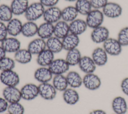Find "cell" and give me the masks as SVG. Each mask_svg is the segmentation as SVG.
Segmentation results:
<instances>
[{
    "label": "cell",
    "mask_w": 128,
    "mask_h": 114,
    "mask_svg": "<svg viewBox=\"0 0 128 114\" xmlns=\"http://www.w3.org/2000/svg\"><path fill=\"white\" fill-rule=\"evenodd\" d=\"M45 7L39 2L29 4L24 15L27 21L35 22L42 17Z\"/></svg>",
    "instance_id": "cell-1"
},
{
    "label": "cell",
    "mask_w": 128,
    "mask_h": 114,
    "mask_svg": "<svg viewBox=\"0 0 128 114\" xmlns=\"http://www.w3.org/2000/svg\"><path fill=\"white\" fill-rule=\"evenodd\" d=\"M104 16L102 10H100L92 9L86 16V22L88 26L94 29L102 26L104 21Z\"/></svg>",
    "instance_id": "cell-2"
},
{
    "label": "cell",
    "mask_w": 128,
    "mask_h": 114,
    "mask_svg": "<svg viewBox=\"0 0 128 114\" xmlns=\"http://www.w3.org/2000/svg\"><path fill=\"white\" fill-rule=\"evenodd\" d=\"M0 80L6 86H16L20 83V78L16 72L10 70L0 72Z\"/></svg>",
    "instance_id": "cell-3"
},
{
    "label": "cell",
    "mask_w": 128,
    "mask_h": 114,
    "mask_svg": "<svg viewBox=\"0 0 128 114\" xmlns=\"http://www.w3.org/2000/svg\"><path fill=\"white\" fill-rule=\"evenodd\" d=\"M103 48L108 55L118 56L122 51V46L117 39L109 38L103 43Z\"/></svg>",
    "instance_id": "cell-4"
},
{
    "label": "cell",
    "mask_w": 128,
    "mask_h": 114,
    "mask_svg": "<svg viewBox=\"0 0 128 114\" xmlns=\"http://www.w3.org/2000/svg\"><path fill=\"white\" fill-rule=\"evenodd\" d=\"M42 18L44 22L54 24L62 20V10L56 6L47 8Z\"/></svg>",
    "instance_id": "cell-5"
},
{
    "label": "cell",
    "mask_w": 128,
    "mask_h": 114,
    "mask_svg": "<svg viewBox=\"0 0 128 114\" xmlns=\"http://www.w3.org/2000/svg\"><path fill=\"white\" fill-rule=\"evenodd\" d=\"M102 12L104 16L110 18H116L122 15V8L118 3L108 2L102 8Z\"/></svg>",
    "instance_id": "cell-6"
},
{
    "label": "cell",
    "mask_w": 128,
    "mask_h": 114,
    "mask_svg": "<svg viewBox=\"0 0 128 114\" xmlns=\"http://www.w3.org/2000/svg\"><path fill=\"white\" fill-rule=\"evenodd\" d=\"M110 36L108 29L104 26H100L92 29L90 33V38L96 44L104 43Z\"/></svg>",
    "instance_id": "cell-7"
},
{
    "label": "cell",
    "mask_w": 128,
    "mask_h": 114,
    "mask_svg": "<svg viewBox=\"0 0 128 114\" xmlns=\"http://www.w3.org/2000/svg\"><path fill=\"white\" fill-rule=\"evenodd\" d=\"M70 66L65 59H54L48 66L53 75L63 74L68 71Z\"/></svg>",
    "instance_id": "cell-8"
},
{
    "label": "cell",
    "mask_w": 128,
    "mask_h": 114,
    "mask_svg": "<svg viewBox=\"0 0 128 114\" xmlns=\"http://www.w3.org/2000/svg\"><path fill=\"white\" fill-rule=\"evenodd\" d=\"M101 84L100 78L94 72L86 74L82 78V84L88 90H96L100 88Z\"/></svg>",
    "instance_id": "cell-9"
},
{
    "label": "cell",
    "mask_w": 128,
    "mask_h": 114,
    "mask_svg": "<svg viewBox=\"0 0 128 114\" xmlns=\"http://www.w3.org/2000/svg\"><path fill=\"white\" fill-rule=\"evenodd\" d=\"M39 95L44 100H54L56 95L57 90L52 84L49 82L40 83L38 86Z\"/></svg>",
    "instance_id": "cell-10"
},
{
    "label": "cell",
    "mask_w": 128,
    "mask_h": 114,
    "mask_svg": "<svg viewBox=\"0 0 128 114\" xmlns=\"http://www.w3.org/2000/svg\"><path fill=\"white\" fill-rule=\"evenodd\" d=\"M20 90L22 98L26 100H32L39 95L38 86L32 83L24 84Z\"/></svg>",
    "instance_id": "cell-11"
},
{
    "label": "cell",
    "mask_w": 128,
    "mask_h": 114,
    "mask_svg": "<svg viewBox=\"0 0 128 114\" xmlns=\"http://www.w3.org/2000/svg\"><path fill=\"white\" fill-rule=\"evenodd\" d=\"M2 96L10 104L19 102L22 99L20 90L16 86H6L2 90Z\"/></svg>",
    "instance_id": "cell-12"
},
{
    "label": "cell",
    "mask_w": 128,
    "mask_h": 114,
    "mask_svg": "<svg viewBox=\"0 0 128 114\" xmlns=\"http://www.w3.org/2000/svg\"><path fill=\"white\" fill-rule=\"evenodd\" d=\"M0 46L6 52L15 53L20 48V41L16 37H7L1 42Z\"/></svg>",
    "instance_id": "cell-13"
},
{
    "label": "cell",
    "mask_w": 128,
    "mask_h": 114,
    "mask_svg": "<svg viewBox=\"0 0 128 114\" xmlns=\"http://www.w3.org/2000/svg\"><path fill=\"white\" fill-rule=\"evenodd\" d=\"M91 57L96 66H104L108 60V54L103 48L98 47L94 48L92 52Z\"/></svg>",
    "instance_id": "cell-14"
},
{
    "label": "cell",
    "mask_w": 128,
    "mask_h": 114,
    "mask_svg": "<svg viewBox=\"0 0 128 114\" xmlns=\"http://www.w3.org/2000/svg\"><path fill=\"white\" fill-rule=\"evenodd\" d=\"M34 78L40 83L49 82L53 78V74L48 67L40 66L35 70Z\"/></svg>",
    "instance_id": "cell-15"
},
{
    "label": "cell",
    "mask_w": 128,
    "mask_h": 114,
    "mask_svg": "<svg viewBox=\"0 0 128 114\" xmlns=\"http://www.w3.org/2000/svg\"><path fill=\"white\" fill-rule=\"evenodd\" d=\"M78 66L80 69L86 74L94 73L96 68L92 57L86 56L82 57Z\"/></svg>",
    "instance_id": "cell-16"
},
{
    "label": "cell",
    "mask_w": 128,
    "mask_h": 114,
    "mask_svg": "<svg viewBox=\"0 0 128 114\" xmlns=\"http://www.w3.org/2000/svg\"><path fill=\"white\" fill-rule=\"evenodd\" d=\"M88 28L85 20L76 18L69 23L70 32L79 36L84 33Z\"/></svg>",
    "instance_id": "cell-17"
},
{
    "label": "cell",
    "mask_w": 128,
    "mask_h": 114,
    "mask_svg": "<svg viewBox=\"0 0 128 114\" xmlns=\"http://www.w3.org/2000/svg\"><path fill=\"white\" fill-rule=\"evenodd\" d=\"M46 48V40L40 38L30 41L27 48L32 55H38Z\"/></svg>",
    "instance_id": "cell-18"
},
{
    "label": "cell",
    "mask_w": 128,
    "mask_h": 114,
    "mask_svg": "<svg viewBox=\"0 0 128 114\" xmlns=\"http://www.w3.org/2000/svg\"><path fill=\"white\" fill-rule=\"evenodd\" d=\"M54 54L46 48L37 55L36 62L40 66L48 67L54 60Z\"/></svg>",
    "instance_id": "cell-19"
},
{
    "label": "cell",
    "mask_w": 128,
    "mask_h": 114,
    "mask_svg": "<svg viewBox=\"0 0 128 114\" xmlns=\"http://www.w3.org/2000/svg\"><path fill=\"white\" fill-rule=\"evenodd\" d=\"M54 24L44 22L38 26L37 35L38 38L46 40L54 36Z\"/></svg>",
    "instance_id": "cell-20"
},
{
    "label": "cell",
    "mask_w": 128,
    "mask_h": 114,
    "mask_svg": "<svg viewBox=\"0 0 128 114\" xmlns=\"http://www.w3.org/2000/svg\"><path fill=\"white\" fill-rule=\"evenodd\" d=\"M70 32L69 24L61 20L54 24V36L62 40Z\"/></svg>",
    "instance_id": "cell-21"
},
{
    "label": "cell",
    "mask_w": 128,
    "mask_h": 114,
    "mask_svg": "<svg viewBox=\"0 0 128 114\" xmlns=\"http://www.w3.org/2000/svg\"><path fill=\"white\" fill-rule=\"evenodd\" d=\"M22 24H23L20 20L17 18H12L6 24L8 35L16 37L22 34Z\"/></svg>",
    "instance_id": "cell-22"
},
{
    "label": "cell",
    "mask_w": 128,
    "mask_h": 114,
    "mask_svg": "<svg viewBox=\"0 0 128 114\" xmlns=\"http://www.w3.org/2000/svg\"><path fill=\"white\" fill-rule=\"evenodd\" d=\"M62 40L63 49L67 52L77 48L80 42L79 36L71 33H69Z\"/></svg>",
    "instance_id": "cell-23"
},
{
    "label": "cell",
    "mask_w": 128,
    "mask_h": 114,
    "mask_svg": "<svg viewBox=\"0 0 128 114\" xmlns=\"http://www.w3.org/2000/svg\"><path fill=\"white\" fill-rule=\"evenodd\" d=\"M112 108L116 114H125L128 110V104L124 98L121 96L115 97L112 100Z\"/></svg>",
    "instance_id": "cell-24"
},
{
    "label": "cell",
    "mask_w": 128,
    "mask_h": 114,
    "mask_svg": "<svg viewBox=\"0 0 128 114\" xmlns=\"http://www.w3.org/2000/svg\"><path fill=\"white\" fill-rule=\"evenodd\" d=\"M29 6L28 0H12L10 7L14 15L24 14Z\"/></svg>",
    "instance_id": "cell-25"
},
{
    "label": "cell",
    "mask_w": 128,
    "mask_h": 114,
    "mask_svg": "<svg viewBox=\"0 0 128 114\" xmlns=\"http://www.w3.org/2000/svg\"><path fill=\"white\" fill-rule=\"evenodd\" d=\"M62 98L64 102L70 105L76 104L80 100L78 92L73 88H68L63 92Z\"/></svg>",
    "instance_id": "cell-26"
},
{
    "label": "cell",
    "mask_w": 128,
    "mask_h": 114,
    "mask_svg": "<svg viewBox=\"0 0 128 114\" xmlns=\"http://www.w3.org/2000/svg\"><path fill=\"white\" fill-rule=\"evenodd\" d=\"M46 48L54 54L60 52L63 49L62 40L53 36L46 40Z\"/></svg>",
    "instance_id": "cell-27"
},
{
    "label": "cell",
    "mask_w": 128,
    "mask_h": 114,
    "mask_svg": "<svg viewBox=\"0 0 128 114\" xmlns=\"http://www.w3.org/2000/svg\"><path fill=\"white\" fill-rule=\"evenodd\" d=\"M66 78L68 85L71 88H78L82 84V78L76 71L69 72L66 76Z\"/></svg>",
    "instance_id": "cell-28"
},
{
    "label": "cell",
    "mask_w": 128,
    "mask_h": 114,
    "mask_svg": "<svg viewBox=\"0 0 128 114\" xmlns=\"http://www.w3.org/2000/svg\"><path fill=\"white\" fill-rule=\"evenodd\" d=\"M78 13L74 6H69L62 10V20L70 23L77 18Z\"/></svg>",
    "instance_id": "cell-29"
},
{
    "label": "cell",
    "mask_w": 128,
    "mask_h": 114,
    "mask_svg": "<svg viewBox=\"0 0 128 114\" xmlns=\"http://www.w3.org/2000/svg\"><path fill=\"white\" fill-rule=\"evenodd\" d=\"M38 26L34 22L27 21L22 24V34L26 38L33 37L37 34Z\"/></svg>",
    "instance_id": "cell-30"
},
{
    "label": "cell",
    "mask_w": 128,
    "mask_h": 114,
    "mask_svg": "<svg viewBox=\"0 0 128 114\" xmlns=\"http://www.w3.org/2000/svg\"><path fill=\"white\" fill-rule=\"evenodd\" d=\"M32 54L28 49L20 48L14 54V60L20 64H26L30 62Z\"/></svg>",
    "instance_id": "cell-31"
},
{
    "label": "cell",
    "mask_w": 128,
    "mask_h": 114,
    "mask_svg": "<svg viewBox=\"0 0 128 114\" xmlns=\"http://www.w3.org/2000/svg\"><path fill=\"white\" fill-rule=\"evenodd\" d=\"M82 57L80 52L76 48L67 52L65 60L70 66H75L78 65Z\"/></svg>",
    "instance_id": "cell-32"
},
{
    "label": "cell",
    "mask_w": 128,
    "mask_h": 114,
    "mask_svg": "<svg viewBox=\"0 0 128 114\" xmlns=\"http://www.w3.org/2000/svg\"><path fill=\"white\" fill-rule=\"evenodd\" d=\"M52 85L57 91L64 92L68 86L66 76L63 74L54 75L52 78Z\"/></svg>",
    "instance_id": "cell-33"
},
{
    "label": "cell",
    "mask_w": 128,
    "mask_h": 114,
    "mask_svg": "<svg viewBox=\"0 0 128 114\" xmlns=\"http://www.w3.org/2000/svg\"><path fill=\"white\" fill-rule=\"evenodd\" d=\"M74 6L78 14L86 16L92 9L89 0H77Z\"/></svg>",
    "instance_id": "cell-34"
},
{
    "label": "cell",
    "mask_w": 128,
    "mask_h": 114,
    "mask_svg": "<svg viewBox=\"0 0 128 114\" xmlns=\"http://www.w3.org/2000/svg\"><path fill=\"white\" fill-rule=\"evenodd\" d=\"M14 14L10 6L6 4H0V20L4 22H8L13 18Z\"/></svg>",
    "instance_id": "cell-35"
},
{
    "label": "cell",
    "mask_w": 128,
    "mask_h": 114,
    "mask_svg": "<svg viewBox=\"0 0 128 114\" xmlns=\"http://www.w3.org/2000/svg\"><path fill=\"white\" fill-rule=\"evenodd\" d=\"M16 66V61L10 58L5 56L0 60V70L2 72L13 70Z\"/></svg>",
    "instance_id": "cell-36"
},
{
    "label": "cell",
    "mask_w": 128,
    "mask_h": 114,
    "mask_svg": "<svg viewBox=\"0 0 128 114\" xmlns=\"http://www.w3.org/2000/svg\"><path fill=\"white\" fill-rule=\"evenodd\" d=\"M117 40L122 46H128V26L124 27L120 30Z\"/></svg>",
    "instance_id": "cell-37"
},
{
    "label": "cell",
    "mask_w": 128,
    "mask_h": 114,
    "mask_svg": "<svg viewBox=\"0 0 128 114\" xmlns=\"http://www.w3.org/2000/svg\"><path fill=\"white\" fill-rule=\"evenodd\" d=\"M7 110L10 114H24V106L19 102L10 104Z\"/></svg>",
    "instance_id": "cell-38"
},
{
    "label": "cell",
    "mask_w": 128,
    "mask_h": 114,
    "mask_svg": "<svg viewBox=\"0 0 128 114\" xmlns=\"http://www.w3.org/2000/svg\"><path fill=\"white\" fill-rule=\"evenodd\" d=\"M92 9H102L108 2V0H89Z\"/></svg>",
    "instance_id": "cell-39"
},
{
    "label": "cell",
    "mask_w": 128,
    "mask_h": 114,
    "mask_svg": "<svg viewBox=\"0 0 128 114\" xmlns=\"http://www.w3.org/2000/svg\"><path fill=\"white\" fill-rule=\"evenodd\" d=\"M8 34L6 24L0 20V42H1L6 39Z\"/></svg>",
    "instance_id": "cell-40"
},
{
    "label": "cell",
    "mask_w": 128,
    "mask_h": 114,
    "mask_svg": "<svg viewBox=\"0 0 128 114\" xmlns=\"http://www.w3.org/2000/svg\"><path fill=\"white\" fill-rule=\"evenodd\" d=\"M59 0H40V2L44 6L50 8L56 6Z\"/></svg>",
    "instance_id": "cell-41"
},
{
    "label": "cell",
    "mask_w": 128,
    "mask_h": 114,
    "mask_svg": "<svg viewBox=\"0 0 128 114\" xmlns=\"http://www.w3.org/2000/svg\"><path fill=\"white\" fill-rule=\"evenodd\" d=\"M120 88L123 93L128 96V77L122 80L120 84Z\"/></svg>",
    "instance_id": "cell-42"
},
{
    "label": "cell",
    "mask_w": 128,
    "mask_h": 114,
    "mask_svg": "<svg viewBox=\"0 0 128 114\" xmlns=\"http://www.w3.org/2000/svg\"><path fill=\"white\" fill-rule=\"evenodd\" d=\"M8 103L3 97H0V113L4 112L8 110Z\"/></svg>",
    "instance_id": "cell-43"
},
{
    "label": "cell",
    "mask_w": 128,
    "mask_h": 114,
    "mask_svg": "<svg viewBox=\"0 0 128 114\" xmlns=\"http://www.w3.org/2000/svg\"><path fill=\"white\" fill-rule=\"evenodd\" d=\"M89 114H106V113L102 110L98 109L92 110Z\"/></svg>",
    "instance_id": "cell-44"
},
{
    "label": "cell",
    "mask_w": 128,
    "mask_h": 114,
    "mask_svg": "<svg viewBox=\"0 0 128 114\" xmlns=\"http://www.w3.org/2000/svg\"><path fill=\"white\" fill-rule=\"evenodd\" d=\"M6 52L4 50V49L1 46H0V60L6 56Z\"/></svg>",
    "instance_id": "cell-45"
},
{
    "label": "cell",
    "mask_w": 128,
    "mask_h": 114,
    "mask_svg": "<svg viewBox=\"0 0 128 114\" xmlns=\"http://www.w3.org/2000/svg\"><path fill=\"white\" fill-rule=\"evenodd\" d=\"M64 0L69 2H76L77 0Z\"/></svg>",
    "instance_id": "cell-46"
},
{
    "label": "cell",
    "mask_w": 128,
    "mask_h": 114,
    "mask_svg": "<svg viewBox=\"0 0 128 114\" xmlns=\"http://www.w3.org/2000/svg\"><path fill=\"white\" fill-rule=\"evenodd\" d=\"M9 114V113H8V114Z\"/></svg>",
    "instance_id": "cell-47"
},
{
    "label": "cell",
    "mask_w": 128,
    "mask_h": 114,
    "mask_svg": "<svg viewBox=\"0 0 128 114\" xmlns=\"http://www.w3.org/2000/svg\"></svg>",
    "instance_id": "cell-48"
},
{
    "label": "cell",
    "mask_w": 128,
    "mask_h": 114,
    "mask_svg": "<svg viewBox=\"0 0 128 114\" xmlns=\"http://www.w3.org/2000/svg\"></svg>",
    "instance_id": "cell-49"
}]
</instances>
